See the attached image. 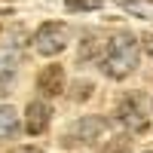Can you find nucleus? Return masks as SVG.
<instances>
[{"instance_id": "nucleus-12", "label": "nucleus", "mask_w": 153, "mask_h": 153, "mask_svg": "<svg viewBox=\"0 0 153 153\" xmlns=\"http://www.w3.org/2000/svg\"><path fill=\"white\" fill-rule=\"evenodd\" d=\"M89 95H92V83H89V80H76V83H74L71 98H74V101H86Z\"/></svg>"}, {"instance_id": "nucleus-9", "label": "nucleus", "mask_w": 153, "mask_h": 153, "mask_svg": "<svg viewBox=\"0 0 153 153\" xmlns=\"http://www.w3.org/2000/svg\"><path fill=\"white\" fill-rule=\"evenodd\" d=\"M129 150H132V135H113L101 147V153H129Z\"/></svg>"}, {"instance_id": "nucleus-5", "label": "nucleus", "mask_w": 153, "mask_h": 153, "mask_svg": "<svg viewBox=\"0 0 153 153\" xmlns=\"http://www.w3.org/2000/svg\"><path fill=\"white\" fill-rule=\"evenodd\" d=\"M52 123V107L46 101H31L25 110V132L28 135H43Z\"/></svg>"}, {"instance_id": "nucleus-6", "label": "nucleus", "mask_w": 153, "mask_h": 153, "mask_svg": "<svg viewBox=\"0 0 153 153\" xmlns=\"http://www.w3.org/2000/svg\"><path fill=\"white\" fill-rule=\"evenodd\" d=\"M61 89H65V68L61 65H46L37 74V92L43 98H55Z\"/></svg>"}, {"instance_id": "nucleus-3", "label": "nucleus", "mask_w": 153, "mask_h": 153, "mask_svg": "<svg viewBox=\"0 0 153 153\" xmlns=\"http://www.w3.org/2000/svg\"><path fill=\"white\" fill-rule=\"evenodd\" d=\"M113 117H117V123L123 126V129H129V132H147V126H150L138 95H126L117 104V113H113Z\"/></svg>"}, {"instance_id": "nucleus-11", "label": "nucleus", "mask_w": 153, "mask_h": 153, "mask_svg": "<svg viewBox=\"0 0 153 153\" xmlns=\"http://www.w3.org/2000/svg\"><path fill=\"white\" fill-rule=\"evenodd\" d=\"M68 12H92V9H101L104 0H68Z\"/></svg>"}, {"instance_id": "nucleus-14", "label": "nucleus", "mask_w": 153, "mask_h": 153, "mask_svg": "<svg viewBox=\"0 0 153 153\" xmlns=\"http://www.w3.org/2000/svg\"><path fill=\"white\" fill-rule=\"evenodd\" d=\"M12 153H43V150H37V147H16Z\"/></svg>"}, {"instance_id": "nucleus-8", "label": "nucleus", "mask_w": 153, "mask_h": 153, "mask_svg": "<svg viewBox=\"0 0 153 153\" xmlns=\"http://www.w3.org/2000/svg\"><path fill=\"white\" fill-rule=\"evenodd\" d=\"M120 6L138 19H153V0H120Z\"/></svg>"}, {"instance_id": "nucleus-4", "label": "nucleus", "mask_w": 153, "mask_h": 153, "mask_svg": "<svg viewBox=\"0 0 153 153\" xmlns=\"http://www.w3.org/2000/svg\"><path fill=\"white\" fill-rule=\"evenodd\" d=\"M107 132V120L104 117H83V120H76L74 123V129H71V141H80V144H92V141H98L101 135Z\"/></svg>"}, {"instance_id": "nucleus-7", "label": "nucleus", "mask_w": 153, "mask_h": 153, "mask_svg": "<svg viewBox=\"0 0 153 153\" xmlns=\"http://www.w3.org/2000/svg\"><path fill=\"white\" fill-rule=\"evenodd\" d=\"M19 129H22V126H19L16 107H12V104H3V107H0V138H3V141H6V138H16Z\"/></svg>"}, {"instance_id": "nucleus-13", "label": "nucleus", "mask_w": 153, "mask_h": 153, "mask_svg": "<svg viewBox=\"0 0 153 153\" xmlns=\"http://www.w3.org/2000/svg\"><path fill=\"white\" fill-rule=\"evenodd\" d=\"M141 49L153 58V34H144V37H141Z\"/></svg>"}, {"instance_id": "nucleus-15", "label": "nucleus", "mask_w": 153, "mask_h": 153, "mask_svg": "<svg viewBox=\"0 0 153 153\" xmlns=\"http://www.w3.org/2000/svg\"><path fill=\"white\" fill-rule=\"evenodd\" d=\"M144 153H153V150H144Z\"/></svg>"}, {"instance_id": "nucleus-1", "label": "nucleus", "mask_w": 153, "mask_h": 153, "mask_svg": "<svg viewBox=\"0 0 153 153\" xmlns=\"http://www.w3.org/2000/svg\"><path fill=\"white\" fill-rule=\"evenodd\" d=\"M138 49H141V43H138V37H132L129 31H120L113 34L104 52L98 55V68L104 76H110V80H123V76H129L135 68H138Z\"/></svg>"}, {"instance_id": "nucleus-10", "label": "nucleus", "mask_w": 153, "mask_h": 153, "mask_svg": "<svg viewBox=\"0 0 153 153\" xmlns=\"http://www.w3.org/2000/svg\"><path fill=\"white\" fill-rule=\"evenodd\" d=\"M16 65H19L16 52H9V49H6V52H0V86H3L9 76L16 74Z\"/></svg>"}, {"instance_id": "nucleus-2", "label": "nucleus", "mask_w": 153, "mask_h": 153, "mask_svg": "<svg viewBox=\"0 0 153 153\" xmlns=\"http://www.w3.org/2000/svg\"><path fill=\"white\" fill-rule=\"evenodd\" d=\"M68 43H71V28L65 22H43L37 28V34H34V49L40 55H46V58L58 55Z\"/></svg>"}]
</instances>
